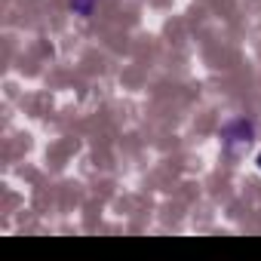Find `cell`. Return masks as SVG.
Segmentation results:
<instances>
[{
  "mask_svg": "<svg viewBox=\"0 0 261 261\" xmlns=\"http://www.w3.org/2000/svg\"><path fill=\"white\" fill-rule=\"evenodd\" d=\"M258 169H261V154H258Z\"/></svg>",
  "mask_w": 261,
  "mask_h": 261,
  "instance_id": "obj_1",
  "label": "cell"
}]
</instances>
